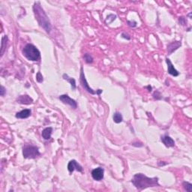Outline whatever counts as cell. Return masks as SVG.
I'll return each mask as SVG.
<instances>
[{
    "mask_svg": "<svg viewBox=\"0 0 192 192\" xmlns=\"http://www.w3.org/2000/svg\"><path fill=\"white\" fill-rule=\"evenodd\" d=\"M113 119L114 122H116V123H120V122H122V120H123V117H122V114L120 113L119 112H116L115 113L113 114Z\"/></svg>",
    "mask_w": 192,
    "mask_h": 192,
    "instance_id": "cell-17",
    "label": "cell"
},
{
    "mask_svg": "<svg viewBox=\"0 0 192 192\" xmlns=\"http://www.w3.org/2000/svg\"><path fill=\"white\" fill-rule=\"evenodd\" d=\"M32 9H33L35 19L39 23V26L44 29L47 33H50L52 30L51 23L41 4L39 2H35Z\"/></svg>",
    "mask_w": 192,
    "mask_h": 192,
    "instance_id": "cell-2",
    "label": "cell"
},
{
    "mask_svg": "<svg viewBox=\"0 0 192 192\" xmlns=\"http://www.w3.org/2000/svg\"><path fill=\"white\" fill-rule=\"evenodd\" d=\"M116 18V15H108V16L107 17V19H106L105 22L106 23L108 22V21H109V20H110V23H112L113 21L115 20Z\"/></svg>",
    "mask_w": 192,
    "mask_h": 192,
    "instance_id": "cell-20",
    "label": "cell"
},
{
    "mask_svg": "<svg viewBox=\"0 0 192 192\" xmlns=\"http://www.w3.org/2000/svg\"><path fill=\"white\" fill-rule=\"evenodd\" d=\"M23 54L28 60L32 62H37L41 59V53L35 45L27 44L23 50Z\"/></svg>",
    "mask_w": 192,
    "mask_h": 192,
    "instance_id": "cell-3",
    "label": "cell"
},
{
    "mask_svg": "<svg viewBox=\"0 0 192 192\" xmlns=\"http://www.w3.org/2000/svg\"><path fill=\"white\" fill-rule=\"evenodd\" d=\"M80 82L81 86L83 87V88L86 90V91L88 92L89 93L92 95H95L97 94L96 93V91L93 90L91 87L89 86L88 82H87V79L85 77V74H84V71H83V68H80Z\"/></svg>",
    "mask_w": 192,
    "mask_h": 192,
    "instance_id": "cell-5",
    "label": "cell"
},
{
    "mask_svg": "<svg viewBox=\"0 0 192 192\" xmlns=\"http://www.w3.org/2000/svg\"><path fill=\"white\" fill-rule=\"evenodd\" d=\"M179 23L181 24V25H183V26H185L186 24V21H185V19L183 17H181L179 18Z\"/></svg>",
    "mask_w": 192,
    "mask_h": 192,
    "instance_id": "cell-23",
    "label": "cell"
},
{
    "mask_svg": "<svg viewBox=\"0 0 192 192\" xmlns=\"http://www.w3.org/2000/svg\"><path fill=\"white\" fill-rule=\"evenodd\" d=\"M182 43L180 41H173L167 45L168 55H171L174 51H176L178 48L181 47Z\"/></svg>",
    "mask_w": 192,
    "mask_h": 192,
    "instance_id": "cell-11",
    "label": "cell"
},
{
    "mask_svg": "<svg viewBox=\"0 0 192 192\" xmlns=\"http://www.w3.org/2000/svg\"><path fill=\"white\" fill-rule=\"evenodd\" d=\"M23 155L24 159H34L40 156L41 153L39 150V147L27 145L23 147Z\"/></svg>",
    "mask_w": 192,
    "mask_h": 192,
    "instance_id": "cell-4",
    "label": "cell"
},
{
    "mask_svg": "<svg viewBox=\"0 0 192 192\" xmlns=\"http://www.w3.org/2000/svg\"><path fill=\"white\" fill-rule=\"evenodd\" d=\"M132 146H136V147H141V146H143V145L142 143H138V142H135V143H133L131 144Z\"/></svg>",
    "mask_w": 192,
    "mask_h": 192,
    "instance_id": "cell-25",
    "label": "cell"
},
{
    "mask_svg": "<svg viewBox=\"0 0 192 192\" xmlns=\"http://www.w3.org/2000/svg\"><path fill=\"white\" fill-rule=\"evenodd\" d=\"M122 37L123 38V39H127V40H130V39H131V37L129 36V35H128L127 33H125V32L122 33Z\"/></svg>",
    "mask_w": 192,
    "mask_h": 192,
    "instance_id": "cell-26",
    "label": "cell"
},
{
    "mask_svg": "<svg viewBox=\"0 0 192 192\" xmlns=\"http://www.w3.org/2000/svg\"><path fill=\"white\" fill-rule=\"evenodd\" d=\"M128 26H130V27H136L137 26V22L136 21H135V20H128Z\"/></svg>",
    "mask_w": 192,
    "mask_h": 192,
    "instance_id": "cell-22",
    "label": "cell"
},
{
    "mask_svg": "<svg viewBox=\"0 0 192 192\" xmlns=\"http://www.w3.org/2000/svg\"><path fill=\"white\" fill-rule=\"evenodd\" d=\"M166 63L167 65V72L170 75L173 76V77H177V76L179 75V72L176 70V68L173 66V63H171L170 59L168 58H166Z\"/></svg>",
    "mask_w": 192,
    "mask_h": 192,
    "instance_id": "cell-10",
    "label": "cell"
},
{
    "mask_svg": "<svg viewBox=\"0 0 192 192\" xmlns=\"http://www.w3.org/2000/svg\"><path fill=\"white\" fill-rule=\"evenodd\" d=\"M5 92H6V89H5V88L3 87V86H1V90H0V95H1V96L5 95Z\"/></svg>",
    "mask_w": 192,
    "mask_h": 192,
    "instance_id": "cell-24",
    "label": "cell"
},
{
    "mask_svg": "<svg viewBox=\"0 0 192 192\" xmlns=\"http://www.w3.org/2000/svg\"><path fill=\"white\" fill-rule=\"evenodd\" d=\"M168 163H167V162H165L164 163V161H159V162H158V165H159V167H162V166H164V165H167V164Z\"/></svg>",
    "mask_w": 192,
    "mask_h": 192,
    "instance_id": "cell-27",
    "label": "cell"
},
{
    "mask_svg": "<svg viewBox=\"0 0 192 192\" xmlns=\"http://www.w3.org/2000/svg\"><path fill=\"white\" fill-rule=\"evenodd\" d=\"M63 77L64 80H67L69 83L71 84V89L73 90H75L76 88H77V86H76V80L75 79L72 78V77H70L67 74H64L63 75Z\"/></svg>",
    "mask_w": 192,
    "mask_h": 192,
    "instance_id": "cell-15",
    "label": "cell"
},
{
    "mask_svg": "<svg viewBox=\"0 0 192 192\" xmlns=\"http://www.w3.org/2000/svg\"><path fill=\"white\" fill-rule=\"evenodd\" d=\"M183 185L184 187L185 190H186V191L191 192L192 191V184L191 183H188V182H184L183 183Z\"/></svg>",
    "mask_w": 192,
    "mask_h": 192,
    "instance_id": "cell-19",
    "label": "cell"
},
{
    "mask_svg": "<svg viewBox=\"0 0 192 192\" xmlns=\"http://www.w3.org/2000/svg\"><path fill=\"white\" fill-rule=\"evenodd\" d=\"M52 132H53V128L51 127H48V128H44L41 132L42 137L44 140H50V137H51Z\"/></svg>",
    "mask_w": 192,
    "mask_h": 192,
    "instance_id": "cell-14",
    "label": "cell"
},
{
    "mask_svg": "<svg viewBox=\"0 0 192 192\" xmlns=\"http://www.w3.org/2000/svg\"><path fill=\"white\" fill-rule=\"evenodd\" d=\"M104 170L102 167H97L92 170V176L96 181H101L104 178Z\"/></svg>",
    "mask_w": 192,
    "mask_h": 192,
    "instance_id": "cell-8",
    "label": "cell"
},
{
    "mask_svg": "<svg viewBox=\"0 0 192 192\" xmlns=\"http://www.w3.org/2000/svg\"><path fill=\"white\" fill-rule=\"evenodd\" d=\"M7 42H8V36L5 35L2 38V44H1V56H3L5 53V48L7 47Z\"/></svg>",
    "mask_w": 192,
    "mask_h": 192,
    "instance_id": "cell-16",
    "label": "cell"
},
{
    "mask_svg": "<svg viewBox=\"0 0 192 192\" xmlns=\"http://www.w3.org/2000/svg\"><path fill=\"white\" fill-rule=\"evenodd\" d=\"M83 59H84V60H85V62L87 64H90V63H92L93 62L92 56L90 54H89V53H85L84 56H83Z\"/></svg>",
    "mask_w": 192,
    "mask_h": 192,
    "instance_id": "cell-18",
    "label": "cell"
},
{
    "mask_svg": "<svg viewBox=\"0 0 192 192\" xmlns=\"http://www.w3.org/2000/svg\"><path fill=\"white\" fill-rule=\"evenodd\" d=\"M36 80L40 83H41L42 82H43L44 80L43 76H42V74H41V72H38L37 73V75H36Z\"/></svg>",
    "mask_w": 192,
    "mask_h": 192,
    "instance_id": "cell-21",
    "label": "cell"
},
{
    "mask_svg": "<svg viewBox=\"0 0 192 192\" xmlns=\"http://www.w3.org/2000/svg\"><path fill=\"white\" fill-rule=\"evenodd\" d=\"M68 170L71 173H73L75 170L78 172H82L83 171V167L76 160H71L68 164Z\"/></svg>",
    "mask_w": 192,
    "mask_h": 192,
    "instance_id": "cell-7",
    "label": "cell"
},
{
    "mask_svg": "<svg viewBox=\"0 0 192 192\" xmlns=\"http://www.w3.org/2000/svg\"><path fill=\"white\" fill-rule=\"evenodd\" d=\"M59 99L65 104H68L73 109H76L77 107V103L75 100L72 99L68 95H62L59 97Z\"/></svg>",
    "mask_w": 192,
    "mask_h": 192,
    "instance_id": "cell-6",
    "label": "cell"
},
{
    "mask_svg": "<svg viewBox=\"0 0 192 192\" xmlns=\"http://www.w3.org/2000/svg\"><path fill=\"white\" fill-rule=\"evenodd\" d=\"M31 110L29 109H25L21 111L20 112H17L15 115L16 118L17 119H26L31 116Z\"/></svg>",
    "mask_w": 192,
    "mask_h": 192,
    "instance_id": "cell-13",
    "label": "cell"
},
{
    "mask_svg": "<svg viewBox=\"0 0 192 192\" xmlns=\"http://www.w3.org/2000/svg\"><path fill=\"white\" fill-rule=\"evenodd\" d=\"M161 140L162 143L164 144L167 147H173L175 146V141L170 136L164 135V136L161 137Z\"/></svg>",
    "mask_w": 192,
    "mask_h": 192,
    "instance_id": "cell-12",
    "label": "cell"
},
{
    "mask_svg": "<svg viewBox=\"0 0 192 192\" xmlns=\"http://www.w3.org/2000/svg\"><path fill=\"white\" fill-rule=\"evenodd\" d=\"M159 180L158 177L150 178L143 173H137L131 179V183H133L137 189L142 191L147 188L160 187Z\"/></svg>",
    "mask_w": 192,
    "mask_h": 192,
    "instance_id": "cell-1",
    "label": "cell"
},
{
    "mask_svg": "<svg viewBox=\"0 0 192 192\" xmlns=\"http://www.w3.org/2000/svg\"><path fill=\"white\" fill-rule=\"evenodd\" d=\"M16 101L18 104L29 105V104H32L33 103V99L28 95H23L18 96V98L16 99Z\"/></svg>",
    "mask_w": 192,
    "mask_h": 192,
    "instance_id": "cell-9",
    "label": "cell"
}]
</instances>
